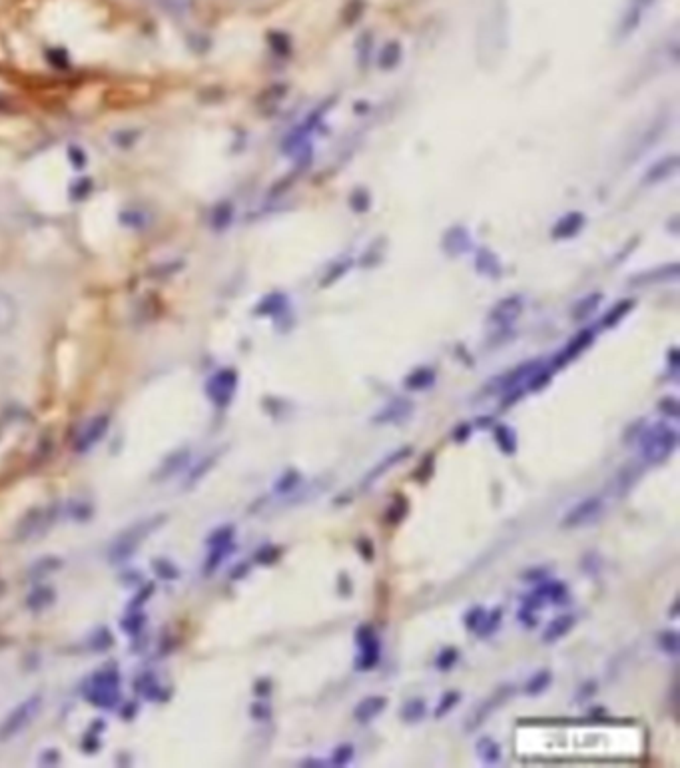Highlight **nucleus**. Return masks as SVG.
<instances>
[{"label": "nucleus", "mask_w": 680, "mask_h": 768, "mask_svg": "<svg viewBox=\"0 0 680 768\" xmlns=\"http://www.w3.org/2000/svg\"><path fill=\"white\" fill-rule=\"evenodd\" d=\"M166 515H150L146 519H140L132 525H128L124 531H120L112 543L108 545V561L114 565H120L136 555V551L142 547L144 541H148L164 523Z\"/></svg>", "instance_id": "1"}, {"label": "nucleus", "mask_w": 680, "mask_h": 768, "mask_svg": "<svg viewBox=\"0 0 680 768\" xmlns=\"http://www.w3.org/2000/svg\"><path fill=\"white\" fill-rule=\"evenodd\" d=\"M641 457L651 465L665 463L679 445V433L675 427L667 423H655L647 429H643L641 439Z\"/></svg>", "instance_id": "2"}, {"label": "nucleus", "mask_w": 680, "mask_h": 768, "mask_svg": "<svg viewBox=\"0 0 680 768\" xmlns=\"http://www.w3.org/2000/svg\"><path fill=\"white\" fill-rule=\"evenodd\" d=\"M42 707L44 697L40 693H34L22 699L12 711H8L0 721V743H8L20 737L40 717Z\"/></svg>", "instance_id": "3"}, {"label": "nucleus", "mask_w": 680, "mask_h": 768, "mask_svg": "<svg viewBox=\"0 0 680 768\" xmlns=\"http://www.w3.org/2000/svg\"><path fill=\"white\" fill-rule=\"evenodd\" d=\"M84 695L96 707H114L120 699V675L116 669H102L92 675L86 683Z\"/></svg>", "instance_id": "4"}, {"label": "nucleus", "mask_w": 680, "mask_h": 768, "mask_svg": "<svg viewBox=\"0 0 680 768\" xmlns=\"http://www.w3.org/2000/svg\"><path fill=\"white\" fill-rule=\"evenodd\" d=\"M355 645L359 647V655L355 659L357 671H371L377 667L381 659V643L373 627L361 625L355 631Z\"/></svg>", "instance_id": "5"}, {"label": "nucleus", "mask_w": 680, "mask_h": 768, "mask_svg": "<svg viewBox=\"0 0 680 768\" xmlns=\"http://www.w3.org/2000/svg\"><path fill=\"white\" fill-rule=\"evenodd\" d=\"M515 693V687L513 685H501L497 687L487 699H483L479 703V707L467 717V723H465V733H473L477 731L499 707H503Z\"/></svg>", "instance_id": "6"}, {"label": "nucleus", "mask_w": 680, "mask_h": 768, "mask_svg": "<svg viewBox=\"0 0 680 768\" xmlns=\"http://www.w3.org/2000/svg\"><path fill=\"white\" fill-rule=\"evenodd\" d=\"M238 372L232 368L216 372L208 384H206V395L216 407H228L238 391Z\"/></svg>", "instance_id": "7"}, {"label": "nucleus", "mask_w": 680, "mask_h": 768, "mask_svg": "<svg viewBox=\"0 0 680 768\" xmlns=\"http://www.w3.org/2000/svg\"><path fill=\"white\" fill-rule=\"evenodd\" d=\"M110 429V417L106 413H100V415H94L92 419H88L76 433L74 437V451L76 453H86L90 451L94 445H98L106 433Z\"/></svg>", "instance_id": "8"}, {"label": "nucleus", "mask_w": 680, "mask_h": 768, "mask_svg": "<svg viewBox=\"0 0 680 768\" xmlns=\"http://www.w3.org/2000/svg\"><path fill=\"white\" fill-rule=\"evenodd\" d=\"M54 521V509L52 507H36L28 511L22 521L16 527V539L18 541H30L40 535H44Z\"/></svg>", "instance_id": "9"}, {"label": "nucleus", "mask_w": 680, "mask_h": 768, "mask_svg": "<svg viewBox=\"0 0 680 768\" xmlns=\"http://www.w3.org/2000/svg\"><path fill=\"white\" fill-rule=\"evenodd\" d=\"M603 509H605V501L601 497H587L565 513L561 527L563 529H579V527L591 525L603 513Z\"/></svg>", "instance_id": "10"}, {"label": "nucleus", "mask_w": 680, "mask_h": 768, "mask_svg": "<svg viewBox=\"0 0 680 768\" xmlns=\"http://www.w3.org/2000/svg\"><path fill=\"white\" fill-rule=\"evenodd\" d=\"M543 366L541 360H531V362H525L501 376H497L491 384H487L485 391L487 393H507L515 387H521V384H527V380Z\"/></svg>", "instance_id": "11"}, {"label": "nucleus", "mask_w": 680, "mask_h": 768, "mask_svg": "<svg viewBox=\"0 0 680 768\" xmlns=\"http://www.w3.org/2000/svg\"><path fill=\"white\" fill-rule=\"evenodd\" d=\"M523 310H525V300L521 296H507L491 308L487 322L497 330H507L521 318Z\"/></svg>", "instance_id": "12"}, {"label": "nucleus", "mask_w": 680, "mask_h": 768, "mask_svg": "<svg viewBox=\"0 0 680 768\" xmlns=\"http://www.w3.org/2000/svg\"><path fill=\"white\" fill-rule=\"evenodd\" d=\"M595 342V332L591 328H585L581 330L577 336H573L569 340V344L553 358L551 362V370L557 372V370H563L565 366H569L571 362H575L583 352H587Z\"/></svg>", "instance_id": "13"}, {"label": "nucleus", "mask_w": 680, "mask_h": 768, "mask_svg": "<svg viewBox=\"0 0 680 768\" xmlns=\"http://www.w3.org/2000/svg\"><path fill=\"white\" fill-rule=\"evenodd\" d=\"M655 2L657 0H629V4L625 6V12L621 16L619 28H617V34L621 40L629 38L633 32L639 30V26L645 20V14L655 6Z\"/></svg>", "instance_id": "14"}, {"label": "nucleus", "mask_w": 680, "mask_h": 768, "mask_svg": "<svg viewBox=\"0 0 680 768\" xmlns=\"http://www.w3.org/2000/svg\"><path fill=\"white\" fill-rule=\"evenodd\" d=\"M667 126H669V118H655L653 120V124L651 126H647L643 132H641V136L635 140V144L629 148V152H627V162H635V160H639L643 154H647L659 140H661V136H663V132L667 130Z\"/></svg>", "instance_id": "15"}, {"label": "nucleus", "mask_w": 680, "mask_h": 768, "mask_svg": "<svg viewBox=\"0 0 680 768\" xmlns=\"http://www.w3.org/2000/svg\"><path fill=\"white\" fill-rule=\"evenodd\" d=\"M415 411V403L405 397H395L387 401L373 417V423L377 425H399L405 423Z\"/></svg>", "instance_id": "16"}, {"label": "nucleus", "mask_w": 680, "mask_h": 768, "mask_svg": "<svg viewBox=\"0 0 680 768\" xmlns=\"http://www.w3.org/2000/svg\"><path fill=\"white\" fill-rule=\"evenodd\" d=\"M441 248H443L445 256L459 258V256L473 250V238L465 226L457 224V226H451L445 230V234L441 236Z\"/></svg>", "instance_id": "17"}, {"label": "nucleus", "mask_w": 680, "mask_h": 768, "mask_svg": "<svg viewBox=\"0 0 680 768\" xmlns=\"http://www.w3.org/2000/svg\"><path fill=\"white\" fill-rule=\"evenodd\" d=\"M413 455V447H409V445H403V447H399V449H395L393 453H389L387 457H383L371 471H367V475L363 477V481H361V489L363 491H367V489H371L391 467H395V465H399V463H403L405 459H409Z\"/></svg>", "instance_id": "18"}, {"label": "nucleus", "mask_w": 680, "mask_h": 768, "mask_svg": "<svg viewBox=\"0 0 680 768\" xmlns=\"http://www.w3.org/2000/svg\"><path fill=\"white\" fill-rule=\"evenodd\" d=\"M585 226H587V216L579 210H573L555 222V226L551 230V238L557 242L573 240L575 236H579L583 232Z\"/></svg>", "instance_id": "19"}, {"label": "nucleus", "mask_w": 680, "mask_h": 768, "mask_svg": "<svg viewBox=\"0 0 680 768\" xmlns=\"http://www.w3.org/2000/svg\"><path fill=\"white\" fill-rule=\"evenodd\" d=\"M679 168L680 158L677 154L665 156V158L657 160L653 166H649V170H647L645 176H643V184H645V186H657V184L669 182L671 178L677 176Z\"/></svg>", "instance_id": "20"}, {"label": "nucleus", "mask_w": 680, "mask_h": 768, "mask_svg": "<svg viewBox=\"0 0 680 768\" xmlns=\"http://www.w3.org/2000/svg\"><path fill=\"white\" fill-rule=\"evenodd\" d=\"M680 276V268L677 262L673 264H667V266H659V268H653L649 272H643V274H637L635 278L629 280L631 286L635 288H647V286H655V284H667V282H677Z\"/></svg>", "instance_id": "21"}, {"label": "nucleus", "mask_w": 680, "mask_h": 768, "mask_svg": "<svg viewBox=\"0 0 680 768\" xmlns=\"http://www.w3.org/2000/svg\"><path fill=\"white\" fill-rule=\"evenodd\" d=\"M20 322V306L16 298L0 288V338L12 334Z\"/></svg>", "instance_id": "22"}, {"label": "nucleus", "mask_w": 680, "mask_h": 768, "mask_svg": "<svg viewBox=\"0 0 680 768\" xmlns=\"http://www.w3.org/2000/svg\"><path fill=\"white\" fill-rule=\"evenodd\" d=\"M473 266H475V272L479 276H483V278L499 280L503 276V264H501L499 256L493 250H489V248H479L475 252Z\"/></svg>", "instance_id": "23"}, {"label": "nucleus", "mask_w": 680, "mask_h": 768, "mask_svg": "<svg viewBox=\"0 0 680 768\" xmlns=\"http://www.w3.org/2000/svg\"><path fill=\"white\" fill-rule=\"evenodd\" d=\"M387 707V699L381 697V695H371V697H365L363 701L357 703V707L353 709V719L361 725L365 723H371L373 719H377Z\"/></svg>", "instance_id": "24"}, {"label": "nucleus", "mask_w": 680, "mask_h": 768, "mask_svg": "<svg viewBox=\"0 0 680 768\" xmlns=\"http://www.w3.org/2000/svg\"><path fill=\"white\" fill-rule=\"evenodd\" d=\"M533 595L545 605V603H553V605H561L569 599V589L565 583L561 581H549V583H543L539 585Z\"/></svg>", "instance_id": "25"}, {"label": "nucleus", "mask_w": 680, "mask_h": 768, "mask_svg": "<svg viewBox=\"0 0 680 768\" xmlns=\"http://www.w3.org/2000/svg\"><path fill=\"white\" fill-rule=\"evenodd\" d=\"M573 627H575V617L573 615H559L543 631V643L551 645V643L561 641L565 635H569L573 631Z\"/></svg>", "instance_id": "26"}, {"label": "nucleus", "mask_w": 680, "mask_h": 768, "mask_svg": "<svg viewBox=\"0 0 680 768\" xmlns=\"http://www.w3.org/2000/svg\"><path fill=\"white\" fill-rule=\"evenodd\" d=\"M158 12L166 14V16H172V18H182V16H188L194 6H196V0H148Z\"/></svg>", "instance_id": "27"}, {"label": "nucleus", "mask_w": 680, "mask_h": 768, "mask_svg": "<svg viewBox=\"0 0 680 768\" xmlns=\"http://www.w3.org/2000/svg\"><path fill=\"white\" fill-rule=\"evenodd\" d=\"M601 302H603V294H601V292H593V294L585 296L583 300H579V302L573 306V310H571V318H573V322H585V320H589V318L599 310Z\"/></svg>", "instance_id": "28"}, {"label": "nucleus", "mask_w": 680, "mask_h": 768, "mask_svg": "<svg viewBox=\"0 0 680 768\" xmlns=\"http://www.w3.org/2000/svg\"><path fill=\"white\" fill-rule=\"evenodd\" d=\"M493 439H495L497 447L501 449V453H505V455H515L517 453L519 441H517V433H515L513 427L503 425V423L493 425Z\"/></svg>", "instance_id": "29"}, {"label": "nucleus", "mask_w": 680, "mask_h": 768, "mask_svg": "<svg viewBox=\"0 0 680 768\" xmlns=\"http://www.w3.org/2000/svg\"><path fill=\"white\" fill-rule=\"evenodd\" d=\"M435 382H437V374H435L433 368H417V370H413V372L403 380V385H405V389H409V391H423V389L433 387Z\"/></svg>", "instance_id": "30"}, {"label": "nucleus", "mask_w": 680, "mask_h": 768, "mask_svg": "<svg viewBox=\"0 0 680 768\" xmlns=\"http://www.w3.org/2000/svg\"><path fill=\"white\" fill-rule=\"evenodd\" d=\"M475 753L483 765H497L501 761V747L493 737H481L475 745Z\"/></svg>", "instance_id": "31"}, {"label": "nucleus", "mask_w": 680, "mask_h": 768, "mask_svg": "<svg viewBox=\"0 0 680 768\" xmlns=\"http://www.w3.org/2000/svg\"><path fill=\"white\" fill-rule=\"evenodd\" d=\"M635 308V300H621L619 304H615L605 316H603V322H601V328L603 330H611L615 326H619Z\"/></svg>", "instance_id": "32"}, {"label": "nucleus", "mask_w": 680, "mask_h": 768, "mask_svg": "<svg viewBox=\"0 0 680 768\" xmlns=\"http://www.w3.org/2000/svg\"><path fill=\"white\" fill-rule=\"evenodd\" d=\"M427 715V705L423 699H409L403 703L401 711H399V717L403 723H409V725H415V723H421Z\"/></svg>", "instance_id": "33"}, {"label": "nucleus", "mask_w": 680, "mask_h": 768, "mask_svg": "<svg viewBox=\"0 0 680 768\" xmlns=\"http://www.w3.org/2000/svg\"><path fill=\"white\" fill-rule=\"evenodd\" d=\"M551 683H553V673L551 671H547V669H543V671H537L527 683H525V687H523V693L527 695V697H537V695H543L549 687H551Z\"/></svg>", "instance_id": "34"}, {"label": "nucleus", "mask_w": 680, "mask_h": 768, "mask_svg": "<svg viewBox=\"0 0 680 768\" xmlns=\"http://www.w3.org/2000/svg\"><path fill=\"white\" fill-rule=\"evenodd\" d=\"M401 60V44L397 40L387 42L379 54H377V64L381 70H393Z\"/></svg>", "instance_id": "35"}, {"label": "nucleus", "mask_w": 680, "mask_h": 768, "mask_svg": "<svg viewBox=\"0 0 680 768\" xmlns=\"http://www.w3.org/2000/svg\"><path fill=\"white\" fill-rule=\"evenodd\" d=\"M407 513H409V501H407L401 493H397L395 499H393V503L387 507L383 519H385L387 525L395 527V525H399V523L407 517Z\"/></svg>", "instance_id": "36"}, {"label": "nucleus", "mask_w": 680, "mask_h": 768, "mask_svg": "<svg viewBox=\"0 0 680 768\" xmlns=\"http://www.w3.org/2000/svg\"><path fill=\"white\" fill-rule=\"evenodd\" d=\"M190 459V451L188 449H182V451H174L162 465H160V477H164L162 481H166V477H174Z\"/></svg>", "instance_id": "37"}, {"label": "nucleus", "mask_w": 680, "mask_h": 768, "mask_svg": "<svg viewBox=\"0 0 680 768\" xmlns=\"http://www.w3.org/2000/svg\"><path fill=\"white\" fill-rule=\"evenodd\" d=\"M286 308H288V298L284 294H270L268 298H264L260 302L256 314H260V316H278Z\"/></svg>", "instance_id": "38"}, {"label": "nucleus", "mask_w": 680, "mask_h": 768, "mask_svg": "<svg viewBox=\"0 0 680 768\" xmlns=\"http://www.w3.org/2000/svg\"><path fill=\"white\" fill-rule=\"evenodd\" d=\"M501 621H503V609L497 607V609L485 613V619H483V623L479 625V629H477L475 633H477L481 639H487V637H491V635L501 627Z\"/></svg>", "instance_id": "39"}, {"label": "nucleus", "mask_w": 680, "mask_h": 768, "mask_svg": "<svg viewBox=\"0 0 680 768\" xmlns=\"http://www.w3.org/2000/svg\"><path fill=\"white\" fill-rule=\"evenodd\" d=\"M657 643H659V649L671 657H677L680 649V637L677 631H663L659 633L657 637Z\"/></svg>", "instance_id": "40"}, {"label": "nucleus", "mask_w": 680, "mask_h": 768, "mask_svg": "<svg viewBox=\"0 0 680 768\" xmlns=\"http://www.w3.org/2000/svg\"><path fill=\"white\" fill-rule=\"evenodd\" d=\"M218 457H220V453H212V455H208V457H204L198 465H196V469H192V473L188 475V481H186V485L188 487H192V485H196L214 465H216V461H218Z\"/></svg>", "instance_id": "41"}, {"label": "nucleus", "mask_w": 680, "mask_h": 768, "mask_svg": "<svg viewBox=\"0 0 680 768\" xmlns=\"http://www.w3.org/2000/svg\"><path fill=\"white\" fill-rule=\"evenodd\" d=\"M300 481H302V475L298 473V471H286L278 481H276V485H274V491L278 493V495H286V493H292L298 485H300Z\"/></svg>", "instance_id": "42"}, {"label": "nucleus", "mask_w": 680, "mask_h": 768, "mask_svg": "<svg viewBox=\"0 0 680 768\" xmlns=\"http://www.w3.org/2000/svg\"><path fill=\"white\" fill-rule=\"evenodd\" d=\"M52 601H54V591L48 589V587H44V589H36V591L30 593V597H28V607L34 609V611H40V609L50 607Z\"/></svg>", "instance_id": "43"}, {"label": "nucleus", "mask_w": 680, "mask_h": 768, "mask_svg": "<svg viewBox=\"0 0 680 768\" xmlns=\"http://www.w3.org/2000/svg\"><path fill=\"white\" fill-rule=\"evenodd\" d=\"M459 701H461V693H457V691H449V693H445V695L439 699V705L435 707L433 717H435V719H443V717H447V715L457 707Z\"/></svg>", "instance_id": "44"}, {"label": "nucleus", "mask_w": 680, "mask_h": 768, "mask_svg": "<svg viewBox=\"0 0 680 768\" xmlns=\"http://www.w3.org/2000/svg\"><path fill=\"white\" fill-rule=\"evenodd\" d=\"M457 661H459V649H455V647H447V649H443V651L437 655V659H435V669L447 673V671H451V669L457 665Z\"/></svg>", "instance_id": "45"}, {"label": "nucleus", "mask_w": 680, "mask_h": 768, "mask_svg": "<svg viewBox=\"0 0 680 768\" xmlns=\"http://www.w3.org/2000/svg\"><path fill=\"white\" fill-rule=\"evenodd\" d=\"M353 755H355L353 745H349V743L340 745V747H336V751L332 753L330 765H332V767H347V765L353 761Z\"/></svg>", "instance_id": "46"}, {"label": "nucleus", "mask_w": 680, "mask_h": 768, "mask_svg": "<svg viewBox=\"0 0 680 768\" xmlns=\"http://www.w3.org/2000/svg\"><path fill=\"white\" fill-rule=\"evenodd\" d=\"M349 206H351V210L355 214H365L369 210V206H371V198H369L367 190H355L351 194V198H349Z\"/></svg>", "instance_id": "47"}, {"label": "nucleus", "mask_w": 680, "mask_h": 768, "mask_svg": "<svg viewBox=\"0 0 680 768\" xmlns=\"http://www.w3.org/2000/svg\"><path fill=\"white\" fill-rule=\"evenodd\" d=\"M349 268H351V262L347 260H341V262H336L330 270H328V274H326V278L322 280V288H328V286H332L334 282H338L340 280L341 276H345L347 272H349Z\"/></svg>", "instance_id": "48"}, {"label": "nucleus", "mask_w": 680, "mask_h": 768, "mask_svg": "<svg viewBox=\"0 0 680 768\" xmlns=\"http://www.w3.org/2000/svg\"><path fill=\"white\" fill-rule=\"evenodd\" d=\"M433 469H435V455H433V453H429L427 457H423L421 465L415 469V473H413L415 481H419V483H425V481H429V477L433 475Z\"/></svg>", "instance_id": "49"}, {"label": "nucleus", "mask_w": 680, "mask_h": 768, "mask_svg": "<svg viewBox=\"0 0 680 768\" xmlns=\"http://www.w3.org/2000/svg\"><path fill=\"white\" fill-rule=\"evenodd\" d=\"M485 609L483 607H473V609H469L467 613H465V627L469 629V631H477L479 629V625L483 623V619H485Z\"/></svg>", "instance_id": "50"}, {"label": "nucleus", "mask_w": 680, "mask_h": 768, "mask_svg": "<svg viewBox=\"0 0 680 768\" xmlns=\"http://www.w3.org/2000/svg\"><path fill=\"white\" fill-rule=\"evenodd\" d=\"M280 555H282V551H280L278 547L268 545V547H262V549L256 553V561L262 563V565H270V563H276V561L280 559Z\"/></svg>", "instance_id": "51"}, {"label": "nucleus", "mask_w": 680, "mask_h": 768, "mask_svg": "<svg viewBox=\"0 0 680 768\" xmlns=\"http://www.w3.org/2000/svg\"><path fill=\"white\" fill-rule=\"evenodd\" d=\"M659 409L669 417H679V401L675 397H663Z\"/></svg>", "instance_id": "52"}, {"label": "nucleus", "mask_w": 680, "mask_h": 768, "mask_svg": "<svg viewBox=\"0 0 680 768\" xmlns=\"http://www.w3.org/2000/svg\"><path fill=\"white\" fill-rule=\"evenodd\" d=\"M471 433H473V425H471V423H461L459 427H455V431H453V439H455L457 443H463V441L469 439Z\"/></svg>", "instance_id": "53"}, {"label": "nucleus", "mask_w": 680, "mask_h": 768, "mask_svg": "<svg viewBox=\"0 0 680 768\" xmlns=\"http://www.w3.org/2000/svg\"><path fill=\"white\" fill-rule=\"evenodd\" d=\"M252 715H254V719H258V721H268V719L272 717V709H270L266 703H256V705L252 707Z\"/></svg>", "instance_id": "54"}, {"label": "nucleus", "mask_w": 680, "mask_h": 768, "mask_svg": "<svg viewBox=\"0 0 680 768\" xmlns=\"http://www.w3.org/2000/svg\"><path fill=\"white\" fill-rule=\"evenodd\" d=\"M357 551L365 557V561L373 559V543L369 539H359L357 541Z\"/></svg>", "instance_id": "55"}, {"label": "nucleus", "mask_w": 680, "mask_h": 768, "mask_svg": "<svg viewBox=\"0 0 680 768\" xmlns=\"http://www.w3.org/2000/svg\"><path fill=\"white\" fill-rule=\"evenodd\" d=\"M535 611H531V609H527V607H521V611H519V621L525 625V627H535V623H537V617L533 615Z\"/></svg>", "instance_id": "56"}, {"label": "nucleus", "mask_w": 680, "mask_h": 768, "mask_svg": "<svg viewBox=\"0 0 680 768\" xmlns=\"http://www.w3.org/2000/svg\"><path fill=\"white\" fill-rule=\"evenodd\" d=\"M547 577V569H531L523 575L525 581H543Z\"/></svg>", "instance_id": "57"}, {"label": "nucleus", "mask_w": 680, "mask_h": 768, "mask_svg": "<svg viewBox=\"0 0 680 768\" xmlns=\"http://www.w3.org/2000/svg\"><path fill=\"white\" fill-rule=\"evenodd\" d=\"M272 693V683L270 681H260L256 685V695H270Z\"/></svg>", "instance_id": "58"}, {"label": "nucleus", "mask_w": 680, "mask_h": 768, "mask_svg": "<svg viewBox=\"0 0 680 768\" xmlns=\"http://www.w3.org/2000/svg\"><path fill=\"white\" fill-rule=\"evenodd\" d=\"M302 767H326V763L320 759H308L302 763Z\"/></svg>", "instance_id": "59"}]
</instances>
